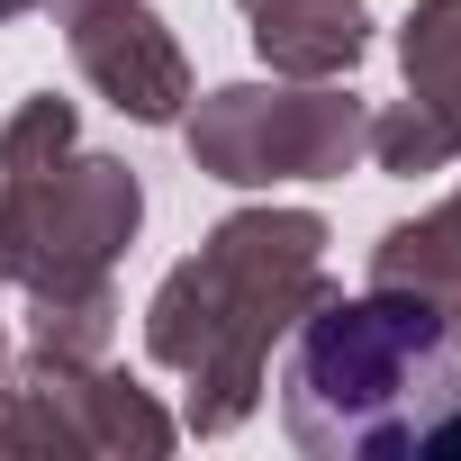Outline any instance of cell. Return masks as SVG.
<instances>
[{"instance_id": "obj_1", "label": "cell", "mask_w": 461, "mask_h": 461, "mask_svg": "<svg viewBox=\"0 0 461 461\" xmlns=\"http://www.w3.org/2000/svg\"><path fill=\"white\" fill-rule=\"evenodd\" d=\"M326 290V217L317 208H236L208 245L163 272L145 299V353L190 380V434H236L263 407L272 344Z\"/></svg>"}, {"instance_id": "obj_2", "label": "cell", "mask_w": 461, "mask_h": 461, "mask_svg": "<svg viewBox=\"0 0 461 461\" xmlns=\"http://www.w3.org/2000/svg\"><path fill=\"white\" fill-rule=\"evenodd\" d=\"M290 335L281 425L308 461H389L461 416V335L425 290H317Z\"/></svg>"}, {"instance_id": "obj_3", "label": "cell", "mask_w": 461, "mask_h": 461, "mask_svg": "<svg viewBox=\"0 0 461 461\" xmlns=\"http://www.w3.org/2000/svg\"><path fill=\"white\" fill-rule=\"evenodd\" d=\"M190 172L226 190H272V181H344L371 154V109L335 82H226L181 109Z\"/></svg>"}, {"instance_id": "obj_4", "label": "cell", "mask_w": 461, "mask_h": 461, "mask_svg": "<svg viewBox=\"0 0 461 461\" xmlns=\"http://www.w3.org/2000/svg\"><path fill=\"white\" fill-rule=\"evenodd\" d=\"M10 208V272L28 290H64V281H109V263L136 245L145 226V181L118 154H64L37 181H0Z\"/></svg>"}, {"instance_id": "obj_5", "label": "cell", "mask_w": 461, "mask_h": 461, "mask_svg": "<svg viewBox=\"0 0 461 461\" xmlns=\"http://www.w3.org/2000/svg\"><path fill=\"white\" fill-rule=\"evenodd\" d=\"M10 434L19 461H163L181 443L154 389H136L109 362H55V353L10 362Z\"/></svg>"}, {"instance_id": "obj_6", "label": "cell", "mask_w": 461, "mask_h": 461, "mask_svg": "<svg viewBox=\"0 0 461 461\" xmlns=\"http://www.w3.org/2000/svg\"><path fill=\"white\" fill-rule=\"evenodd\" d=\"M64 28H73L82 82H91L118 118H136V127H181V109H190V55L172 46V28L145 10V0H100V10H82V19H64Z\"/></svg>"}, {"instance_id": "obj_7", "label": "cell", "mask_w": 461, "mask_h": 461, "mask_svg": "<svg viewBox=\"0 0 461 461\" xmlns=\"http://www.w3.org/2000/svg\"><path fill=\"white\" fill-rule=\"evenodd\" d=\"M371 46L362 0H254V55L281 82H344Z\"/></svg>"}, {"instance_id": "obj_8", "label": "cell", "mask_w": 461, "mask_h": 461, "mask_svg": "<svg viewBox=\"0 0 461 461\" xmlns=\"http://www.w3.org/2000/svg\"><path fill=\"white\" fill-rule=\"evenodd\" d=\"M371 281L380 290H425V299H461V190L371 245Z\"/></svg>"}, {"instance_id": "obj_9", "label": "cell", "mask_w": 461, "mask_h": 461, "mask_svg": "<svg viewBox=\"0 0 461 461\" xmlns=\"http://www.w3.org/2000/svg\"><path fill=\"white\" fill-rule=\"evenodd\" d=\"M109 344H118V290H109V281L28 290V353H55V362H109Z\"/></svg>"}, {"instance_id": "obj_10", "label": "cell", "mask_w": 461, "mask_h": 461, "mask_svg": "<svg viewBox=\"0 0 461 461\" xmlns=\"http://www.w3.org/2000/svg\"><path fill=\"white\" fill-rule=\"evenodd\" d=\"M398 73H407V100H434L461 118V0H416L407 10Z\"/></svg>"}, {"instance_id": "obj_11", "label": "cell", "mask_w": 461, "mask_h": 461, "mask_svg": "<svg viewBox=\"0 0 461 461\" xmlns=\"http://www.w3.org/2000/svg\"><path fill=\"white\" fill-rule=\"evenodd\" d=\"M371 163L398 172V181H416V172H452V163H461V118L434 109V100H398V109L371 118Z\"/></svg>"}, {"instance_id": "obj_12", "label": "cell", "mask_w": 461, "mask_h": 461, "mask_svg": "<svg viewBox=\"0 0 461 461\" xmlns=\"http://www.w3.org/2000/svg\"><path fill=\"white\" fill-rule=\"evenodd\" d=\"M82 145V118H73V100H19V118L0 127V181H37L46 163H64Z\"/></svg>"}, {"instance_id": "obj_13", "label": "cell", "mask_w": 461, "mask_h": 461, "mask_svg": "<svg viewBox=\"0 0 461 461\" xmlns=\"http://www.w3.org/2000/svg\"><path fill=\"white\" fill-rule=\"evenodd\" d=\"M0 461H19V434H10V344H0Z\"/></svg>"}, {"instance_id": "obj_14", "label": "cell", "mask_w": 461, "mask_h": 461, "mask_svg": "<svg viewBox=\"0 0 461 461\" xmlns=\"http://www.w3.org/2000/svg\"><path fill=\"white\" fill-rule=\"evenodd\" d=\"M37 10H55V19H82V10H100V0H37Z\"/></svg>"}, {"instance_id": "obj_15", "label": "cell", "mask_w": 461, "mask_h": 461, "mask_svg": "<svg viewBox=\"0 0 461 461\" xmlns=\"http://www.w3.org/2000/svg\"><path fill=\"white\" fill-rule=\"evenodd\" d=\"M0 281H19V272H10V208H0Z\"/></svg>"}, {"instance_id": "obj_16", "label": "cell", "mask_w": 461, "mask_h": 461, "mask_svg": "<svg viewBox=\"0 0 461 461\" xmlns=\"http://www.w3.org/2000/svg\"><path fill=\"white\" fill-rule=\"evenodd\" d=\"M37 10V0H0V28H10V19H28Z\"/></svg>"}, {"instance_id": "obj_17", "label": "cell", "mask_w": 461, "mask_h": 461, "mask_svg": "<svg viewBox=\"0 0 461 461\" xmlns=\"http://www.w3.org/2000/svg\"><path fill=\"white\" fill-rule=\"evenodd\" d=\"M434 443H461V416H452V425H443V434H434Z\"/></svg>"}, {"instance_id": "obj_18", "label": "cell", "mask_w": 461, "mask_h": 461, "mask_svg": "<svg viewBox=\"0 0 461 461\" xmlns=\"http://www.w3.org/2000/svg\"><path fill=\"white\" fill-rule=\"evenodd\" d=\"M245 10H254V0H245Z\"/></svg>"}]
</instances>
